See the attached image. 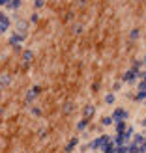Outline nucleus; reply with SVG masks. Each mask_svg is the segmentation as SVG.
Returning <instances> with one entry per match:
<instances>
[{
    "label": "nucleus",
    "instance_id": "nucleus-10",
    "mask_svg": "<svg viewBox=\"0 0 146 153\" xmlns=\"http://www.w3.org/2000/svg\"><path fill=\"white\" fill-rule=\"evenodd\" d=\"M11 84H13V79H11L10 73H2V75H0V90L10 88Z\"/></svg>",
    "mask_w": 146,
    "mask_h": 153
},
{
    "label": "nucleus",
    "instance_id": "nucleus-7",
    "mask_svg": "<svg viewBox=\"0 0 146 153\" xmlns=\"http://www.w3.org/2000/svg\"><path fill=\"white\" fill-rule=\"evenodd\" d=\"M139 76H141V73H137V71H133V69H127L124 75H122V82H124V84H129V86H133L135 82H139Z\"/></svg>",
    "mask_w": 146,
    "mask_h": 153
},
{
    "label": "nucleus",
    "instance_id": "nucleus-20",
    "mask_svg": "<svg viewBox=\"0 0 146 153\" xmlns=\"http://www.w3.org/2000/svg\"><path fill=\"white\" fill-rule=\"evenodd\" d=\"M28 21H30V25H37V22L41 21V17H40V11H34V13L28 17Z\"/></svg>",
    "mask_w": 146,
    "mask_h": 153
},
{
    "label": "nucleus",
    "instance_id": "nucleus-17",
    "mask_svg": "<svg viewBox=\"0 0 146 153\" xmlns=\"http://www.w3.org/2000/svg\"><path fill=\"white\" fill-rule=\"evenodd\" d=\"M99 125H101V127H111V125H114L112 116H103L101 120H99Z\"/></svg>",
    "mask_w": 146,
    "mask_h": 153
},
{
    "label": "nucleus",
    "instance_id": "nucleus-28",
    "mask_svg": "<svg viewBox=\"0 0 146 153\" xmlns=\"http://www.w3.org/2000/svg\"><path fill=\"white\" fill-rule=\"evenodd\" d=\"M81 32H82V26L81 25H75L73 26V34H81Z\"/></svg>",
    "mask_w": 146,
    "mask_h": 153
},
{
    "label": "nucleus",
    "instance_id": "nucleus-3",
    "mask_svg": "<svg viewBox=\"0 0 146 153\" xmlns=\"http://www.w3.org/2000/svg\"><path fill=\"white\" fill-rule=\"evenodd\" d=\"M11 25H13L11 17H10V15H7L4 10H0V36H4L6 32H10Z\"/></svg>",
    "mask_w": 146,
    "mask_h": 153
},
{
    "label": "nucleus",
    "instance_id": "nucleus-9",
    "mask_svg": "<svg viewBox=\"0 0 146 153\" xmlns=\"http://www.w3.org/2000/svg\"><path fill=\"white\" fill-rule=\"evenodd\" d=\"M81 146V140H79V136H73V138H70V140H67V144H66V146H64V151L66 153H73L77 148H79Z\"/></svg>",
    "mask_w": 146,
    "mask_h": 153
},
{
    "label": "nucleus",
    "instance_id": "nucleus-32",
    "mask_svg": "<svg viewBox=\"0 0 146 153\" xmlns=\"http://www.w3.org/2000/svg\"><path fill=\"white\" fill-rule=\"evenodd\" d=\"M71 19H73V11H70V13L66 15V21H71Z\"/></svg>",
    "mask_w": 146,
    "mask_h": 153
},
{
    "label": "nucleus",
    "instance_id": "nucleus-30",
    "mask_svg": "<svg viewBox=\"0 0 146 153\" xmlns=\"http://www.w3.org/2000/svg\"><path fill=\"white\" fill-rule=\"evenodd\" d=\"M7 4H10V0H0V7H6Z\"/></svg>",
    "mask_w": 146,
    "mask_h": 153
},
{
    "label": "nucleus",
    "instance_id": "nucleus-22",
    "mask_svg": "<svg viewBox=\"0 0 146 153\" xmlns=\"http://www.w3.org/2000/svg\"><path fill=\"white\" fill-rule=\"evenodd\" d=\"M129 69H133V71H137V73H141V69H142V60H135Z\"/></svg>",
    "mask_w": 146,
    "mask_h": 153
},
{
    "label": "nucleus",
    "instance_id": "nucleus-33",
    "mask_svg": "<svg viewBox=\"0 0 146 153\" xmlns=\"http://www.w3.org/2000/svg\"><path fill=\"white\" fill-rule=\"evenodd\" d=\"M142 65H146V54L142 56Z\"/></svg>",
    "mask_w": 146,
    "mask_h": 153
},
{
    "label": "nucleus",
    "instance_id": "nucleus-24",
    "mask_svg": "<svg viewBox=\"0 0 146 153\" xmlns=\"http://www.w3.org/2000/svg\"><path fill=\"white\" fill-rule=\"evenodd\" d=\"M45 4H47V0H34V10L36 11H40L45 7Z\"/></svg>",
    "mask_w": 146,
    "mask_h": 153
},
{
    "label": "nucleus",
    "instance_id": "nucleus-13",
    "mask_svg": "<svg viewBox=\"0 0 146 153\" xmlns=\"http://www.w3.org/2000/svg\"><path fill=\"white\" fill-rule=\"evenodd\" d=\"M21 7H22V0H10V4L6 6V10L13 13V11H19Z\"/></svg>",
    "mask_w": 146,
    "mask_h": 153
},
{
    "label": "nucleus",
    "instance_id": "nucleus-8",
    "mask_svg": "<svg viewBox=\"0 0 146 153\" xmlns=\"http://www.w3.org/2000/svg\"><path fill=\"white\" fill-rule=\"evenodd\" d=\"M112 120L114 121H127V118H129V112L126 110V108H122V106H118V108H114L112 110Z\"/></svg>",
    "mask_w": 146,
    "mask_h": 153
},
{
    "label": "nucleus",
    "instance_id": "nucleus-25",
    "mask_svg": "<svg viewBox=\"0 0 146 153\" xmlns=\"http://www.w3.org/2000/svg\"><path fill=\"white\" fill-rule=\"evenodd\" d=\"M73 110H75V103H71V101H67V103L64 105V112H66V114H71Z\"/></svg>",
    "mask_w": 146,
    "mask_h": 153
},
{
    "label": "nucleus",
    "instance_id": "nucleus-34",
    "mask_svg": "<svg viewBox=\"0 0 146 153\" xmlns=\"http://www.w3.org/2000/svg\"><path fill=\"white\" fill-rule=\"evenodd\" d=\"M141 125H142V127H146V118L142 120V123H141Z\"/></svg>",
    "mask_w": 146,
    "mask_h": 153
},
{
    "label": "nucleus",
    "instance_id": "nucleus-21",
    "mask_svg": "<svg viewBox=\"0 0 146 153\" xmlns=\"http://www.w3.org/2000/svg\"><path fill=\"white\" fill-rule=\"evenodd\" d=\"M30 114H32V116H36V118H40L43 112H41V108H40L37 105H32V106H30Z\"/></svg>",
    "mask_w": 146,
    "mask_h": 153
},
{
    "label": "nucleus",
    "instance_id": "nucleus-26",
    "mask_svg": "<svg viewBox=\"0 0 146 153\" xmlns=\"http://www.w3.org/2000/svg\"><path fill=\"white\" fill-rule=\"evenodd\" d=\"M122 86H124V82L122 80H116V82H112V91H120Z\"/></svg>",
    "mask_w": 146,
    "mask_h": 153
},
{
    "label": "nucleus",
    "instance_id": "nucleus-31",
    "mask_svg": "<svg viewBox=\"0 0 146 153\" xmlns=\"http://www.w3.org/2000/svg\"><path fill=\"white\" fill-rule=\"evenodd\" d=\"M92 90L97 91V90H99V82H94V84H92Z\"/></svg>",
    "mask_w": 146,
    "mask_h": 153
},
{
    "label": "nucleus",
    "instance_id": "nucleus-4",
    "mask_svg": "<svg viewBox=\"0 0 146 153\" xmlns=\"http://www.w3.org/2000/svg\"><path fill=\"white\" fill-rule=\"evenodd\" d=\"M26 41V36L25 34H19V32H13L10 34V37H7V45H10V47H21L22 43Z\"/></svg>",
    "mask_w": 146,
    "mask_h": 153
},
{
    "label": "nucleus",
    "instance_id": "nucleus-27",
    "mask_svg": "<svg viewBox=\"0 0 146 153\" xmlns=\"http://www.w3.org/2000/svg\"><path fill=\"white\" fill-rule=\"evenodd\" d=\"M99 153H114V144H109V146H107L105 149H101Z\"/></svg>",
    "mask_w": 146,
    "mask_h": 153
},
{
    "label": "nucleus",
    "instance_id": "nucleus-2",
    "mask_svg": "<svg viewBox=\"0 0 146 153\" xmlns=\"http://www.w3.org/2000/svg\"><path fill=\"white\" fill-rule=\"evenodd\" d=\"M90 144V151H101V149H105L107 146H109V144H112V136L111 134H99V136H96L94 140H90L88 142Z\"/></svg>",
    "mask_w": 146,
    "mask_h": 153
},
{
    "label": "nucleus",
    "instance_id": "nucleus-12",
    "mask_svg": "<svg viewBox=\"0 0 146 153\" xmlns=\"http://www.w3.org/2000/svg\"><path fill=\"white\" fill-rule=\"evenodd\" d=\"M21 56H22V64L28 65V64H32V60H34V51H30V49H25L21 52Z\"/></svg>",
    "mask_w": 146,
    "mask_h": 153
},
{
    "label": "nucleus",
    "instance_id": "nucleus-35",
    "mask_svg": "<svg viewBox=\"0 0 146 153\" xmlns=\"http://www.w3.org/2000/svg\"><path fill=\"white\" fill-rule=\"evenodd\" d=\"M2 110H4V108H2V106H0V114H2Z\"/></svg>",
    "mask_w": 146,
    "mask_h": 153
},
{
    "label": "nucleus",
    "instance_id": "nucleus-29",
    "mask_svg": "<svg viewBox=\"0 0 146 153\" xmlns=\"http://www.w3.org/2000/svg\"><path fill=\"white\" fill-rule=\"evenodd\" d=\"M81 151H82V153H88V151H90V144H82V146H81Z\"/></svg>",
    "mask_w": 146,
    "mask_h": 153
},
{
    "label": "nucleus",
    "instance_id": "nucleus-19",
    "mask_svg": "<svg viewBox=\"0 0 146 153\" xmlns=\"http://www.w3.org/2000/svg\"><path fill=\"white\" fill-rule=\"evenodd\" d=\"M141 37V30L139 28H133L131 32H129V41H137Z\"/></svg>",
    "mask_w": 146,
    "mask_h": 153
},
{
    "label": "nucleus",
    "instance_id": "nucleus-15",
    "mask_svg": "<svg viewBox=\"0 0 146 153\" xmlns=\"http://www.w3.org/2000/svg\"><path fill=\"white\" fill-rule=\"evenodd\" d=\"M127 121H114V131H116V134H124L126 133V129H127Z\"/></svg>",
    "mask_w": 146,
    "mask_h": 153
},
{
    "label": "nucleus",
    "instance_id": "nucleus-18",
    "mask_svg": "<svg viewBox=\"0 0 146 153\" xmlns=\"http://www.w3.org/2000/svg\"><path fill=\"white\" fill-rule=\"evenodd\" d=\"M133 101H135V103H144V101H146V91L137 90V94H135V97H133Z\"/></svg>",
    "mask_w": 146,
    "mask_h": 153
},
{
    "label": "nucleus",
    "instance_id": "nucleus-5",
    "mask_svg": "<svg viewBox=\"0 0 146 153\" xmlns=\"http://www.w3.org/2000/svg\"><path fill=\"white\" fill-rule=\"evenodd\" d=\"M40 94H41V86L40 84H36V86H32V88H28V91H26V95H25V103L26 105H32L37 97H40Z\"/></svg>",
    "mask_w": 146,
    "mask_h": 153
},
{
    "label": "nucleus",
    "instance_id": "nucleus-36",
    "mask_svg": "<svg viewBox=\"0 0 146 153\" xmlns=\"http://www.w3.org/2000/svg\"><path fill=\"white\" fill-rule=\"evenodd\" d=\"M88 153H94V151H88Z\"/></svg>",
    "mask_w": 146,
    "mask_h": 153
},
{
    "label": "nucleus",
    "instance_id": "nucleus-14",
    "mask_svg": "<svg viewBox=\"0 0 146 153\" xmlns=\"http://www.w3.org/2000/svg\"><path fill=\"white\" fill-rule=\"evenodd\" d=\"M88 123H90V121L88 120H79V121H77V123H75V131L77 133H86V129H88Z\"/></svg>",
    "mask_w": 146,
    "mask_h": 153
},
{
    "label": "nucleus",
    "instance_id": "nucleus-6",
    "mask_svg": "<svg viewBox=\"0 0 146 153\" xmlns=\"http://www.w3.org/2000/svg\"><path fill=\"white\" fill-rule=\"evenodd\" d=\"M30 26H32V25H30V21H28V19H19V21H15V22H13V30H15V32L25 34V36L28 34Z\"/></svg>",
    "mask_w": 146,
    "mask_h": 153
},
{
    "label": "nucleus",
    "instance_id": "nucleus-11",
    "mask_svg": "<svg viewBox=\"0 0 146 153\" xmlns=\"http://www.w3.org/2000/svg\"><path fill=\"white\" fill-rule=\"evenodd\" d=\"M94 116H96V106H94V105H86V106L82 108V118L90 121Z\"/></svg>",
    "mask_w": 146,
    "mask_h": 153
},
{
    "label": "nucleus",
    "instance_id": "nucleus-1",
    "mask_svg": "<svg viewBox=\"0 0 146 153\" xmlns=\"http://www.w3.org/2000/svg\"><path fill=\"white\" fill-rule=\"evenodd\" d=\"M129 153H146V134L135 133L129 140Z\"/></svg>",
    "mask_w": 146,
    "mask_h": 153
},
{
    "label": "nucleus",
    "instance_id": "nucleus-16",
    "mask_svg": "<svg viewBox=\"0 0 146 153\" xmlns=\"http://www.w3.org/2000/svg\"><path fill=\"white\" fill-rule=\"evenodd\" d=\"M103 103L105 105H114L116 103V94H114V91H109V94H105V97H103Z\"/></svg>",
    "mask_w": 146,
    "mask_h": 153
},
{
    "label": "nucleus",
    "instance_id": "nucleus-23",
    "mask_svg": "<svg viewBox=\"0 0 146 153\" xmlns=\"http://www.w3.org/2000/svg\"><path fill=\"white\" fill-rule=\"evenodd\" d=\"M114 153H129V144H124V146H114Z\"/></svg>",
    "mask_w": 146,
    "mask_h": 153
}]
</instances>
